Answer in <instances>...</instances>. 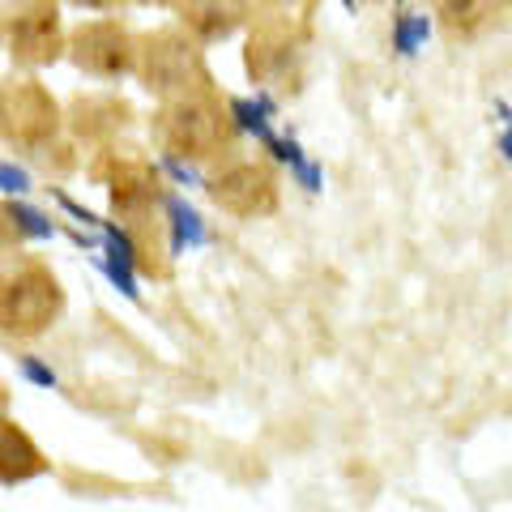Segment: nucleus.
Wrapping results in <instances>:
<instances>
[{"label": "nucleus", "mask_w": 512, "mask_h": 512, "mask_svg": "<svg viewBox=\"0 0 512 512\" xmlns=\"http://www.w3.org/2000/svg\"><path fill=\"white\" fill-rule=\"evenodd\" d=\"M423 35H427V18H414V22L402 26V35H397V47H402V52H414Z\"/></svg>", "instance_id": "14"}, {"label": "nucleus", "mask_w": 512, "mask_h": 512, "mask_svg": "<svg viewBox=\"0 0 512 512\" xmlns=\"http://www.w3.org/2000/svg\"><path fill=\"white\" fill-rule=\"evenodd\" d=\"M9 52L26 69L56 64L69 52V35H64L56 0H26V5H18V13L9 22Z\"/></svg>", "instance_id": "5"}, {"label": "nucleus", "mask_w": 512, "mask_h": 512, "mask_svg": "<svg viewBox=\"0 0 512 512\" xmlns=\"http://www.w3.org/2000/svg\"><path fill=\"white\" fill-rule=\"evenodd\" d=\"M137 77L158 99L210 90V69L201 56V39L192 30H158L137 43Z\"/></svg>", "instance_id": "3"}, {"label": "nucleus", "mask_w": 512, "mask_h": 512, "mask_svg": "<svg viewBox=\"0 0 512 512\" xmlns=\"http://www.w3.org/2000/svg\"><path fill=\"white\" fill-rule=\"evenodd\" d=\"M5 94V137L22 150H47L60 133V107L39 82H18Z\"/></svg>", "instance_id": "8"}, {"label": "nucleus", "mask_w": 512, "mask_h": 512, "mask_svg": "<svg viewBox=\"0 0 512 512\" xmlns=\"http://www.w3.org/2000/svg\"><path fill=\"white\" fill-rule=\"evenodd\" d=\"M124 103H116V99H77L73 103V111H69V120H73V128H77V137H90V141H107L111 133H120L124 128Z\"/></svg>", "instance_id": "12"}, {"label": "nucleus", "mask_w": 512, "mask_h": 512, "mask_svg": "<svg viewBox=\"0 0 512 512\" xmlns=\"http://www.w3.org/2000/svg\"><path fill=\"white\" fill-rule=\"evenodd\" d=\"M26 376H30V380H39V384H56V376L47 372V367H39L35 359H26Z\"/></svg>", "instance_id": "16"}, {"label": "nucleus", "mask_w": 512, "mask_h": 512, "mask_svg": "<svg viewBox=\"0 0 512 512\" xmlns=\"http://www.w3.org/2000/svg\"><path fill=\"white\" fill-rule=\"evenodd\" d=\"M39 474H47L43 448L26 436L22 423L0 419V483H5V487H18V483H30V478H39Z\"/></svg>", "instance_id": "10"}, {"label": "nucleus", "mask_w": 512, "mask_h": 512, "mask_svg": "<svg viewBox=\"0 0 512 512\" xmlns=\"http://www.w3.org/2000/svg\"><path fill=\"white\" fill-rule=\"evenodd\" d=\"M154 128L175 158H192V163H210V158H222L235 146V116L210 90L163 99Z\"/></svg>", "instance_id": "1"}, {"label": "nucleus", "mask_w": 512, "mask_h": 512, "mask_svg": "<svg viewBox=\"0 0 512 512\" xmlns=\"http://www.w3.org/2000/svg\"><path fill=\"white\" fill-rule=\"evenodd\" d=\"M431 9H436V18H440V26L448 30V35L470 39L483 26L495 22L500 0H431Z\"/></svg>", "instance_id": "11"}, {"label": "nucleus", "mask_w": 512, "mask_h": 512, "mask_svg": "<svg viewBox=\"0 0 512 512\" xmlns=\"http://www.w3.org/2000/svg\"><path fill=\"white\" fill-rule=\"evenodd\" d=\"M69 56L82 73L103 77V82H116L124 73H137V39L128 35L120 22L94 18L82 22L69 35Z\"/></svg>", "instance_id": "4"}, {"label": "nucleus", "mask_w": 512, "mask_h": 512, "mask_svg": "<svg viewBox=\"0 0 512 512\" xmlns=\"http://www.w3.org/2000/svg\"><path fill=\"white\" fill-rule=\"evenodd\" d=\"M0 184H5L9 192H26V171H13V167H0Z\"/></svg>", "instance_id": "15"}, {"label": "nucleus", "mask_w": 512, "mask_h": 512, "mask_svg": "<svg viewBox=\"0 0 512 512\" xmlns=\"http://www.w3.org/2000/svg\"><path fill=\"white\" fill-rule=\"evenodd\" d=\"M107 197H111V214L124 222V231H133V239H146L154 231V214H158V175L137 163V158H116L107 167Z\"/></svg>", "instance_id": "6"}, {"label": "nucleus", "mask_w": 512, "mask_h": 512, "mask_svg": "<svg viewBox=\"0 0 512 512\" xmlns=\"http://www.w3.org/2000/svg\"><path fill=\"white\" fill-rule=\"evenodd\" d=\"M0 133H5V94H0Z\"/></svg>", "instance_id": "19"}, {"label": "nucleus", "mask_w": 512, "mask_h": 512, "mask_svg": "<svg viewBox=\"0 0 512 512\" xmlns=\"http://www.w3.org/2000/svg\"><path fill=\"white\" fill-rule=\"evenodd\" d=\"M64 316V286L43 261H18L0 274V333L5 338H43Z\"/></svg>", "instance_id": "2"}, {"label": "nucleus", "mask_w": 512, "mask_h": 512, "mask_svg": "<svg viewBox=\"0 0 512 512\" xmlns=\"http://www.w3.org/2000/svg\"><path fill=\"white\" fill-rule=\"evenodd\" d=\"M73 5H82V9H111L116 0H73Z\"/></svg>", "instance_id": "17"}, {"label": "nucleus", "mask_w": 512, "mask_h": 512, "mask_svg": "<svg viewBox=\"0 0 512 512\" xmlns=\"http://www.w3.org/2000/svg\"><path fill=\"white\" fill-rule=\"evenodd\" d=\"M5 414H9V389L0 384V419H5Z\"/></svg>", "instance_id": "18"}, {"label": "nucleus", "mask_w": 512, "mask_h": 512, "mask_svg": "<svg viewBox=\"0 0 512 512\" xmlns=\"http://www.w3.org/2000/svg\"><path fill=\"white\" fill-rule=\"evenodd\" d=\"M30 235H52V222H47L39 210H30V205L0 201V261L18 256L22 239H30Z\"/></svg>", "instance_id": "13"}, {"label": "nucleus", "mask_w": 512, "mask_h": 512, "mask_svg": "<svg viewBox=\"0 0 512 512\" xmlns=\"http://www.w3.org/2000/svg\"><path fill=\"white\" fill-rule=\"evenodd\" d=\"M210 197L231 218H269L278 210V175L265 163H231L210 180Z\"/></svg>", "instance_id": "7"}, {"label": "nucleus", "mask_w": 512, "mask_h": 512, "mask_svg": "<svg viewBox=\"0 0 512 512\" xmlns=\"http://www.w3.org/2000/svg\"><path fill=\"white\" fill-rule=\"evenodd\" d=\"M171 9L201 43L231 39L248 22V0H171Z\"/></svg>", "instance_id": "9"}]
</instances>
